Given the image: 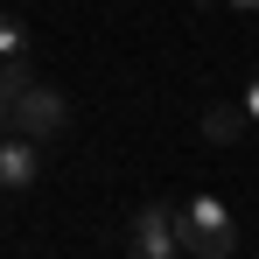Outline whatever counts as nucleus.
<instances>
[{
	"instance_id": "7",
	"label": "nucleus",
	"mask_w": 259,
	"mask_h": 259,
	"mask_svg": "<svg viewBox=\"0 0 259 259\" xmlns=\"http://www.w3.org/2000/svg\"><path fill=\"white\" fill-rule=\"evenodd\" d=\"M0 56H28V28L14 14H0Z\"/></svg>"
},
{
	"instance_id": "1",
	"label": "nucleus",
	"mask_w": 259,
	"mask_h": 259,
	"mask_svg": "<svg viewBox=\"0 0 259 259\" xmlns=\"http://www.w3.org/2000/svg\"><path fill=\"white\" fill-rule=\"evenodd\" d=\"M175 252H196V259H231L238 252V224L217 196H189L175 203Z\"/></svg>"
},
{
	"instance_id": "9",
	"label": "nucleus",
	"mask_w": 259,
	"mask_h": 259,
	"mask_svg": "<svg viewBox=\"0 0 259 259\" xmlns=\"http://www.w3.org/2000/svg\"><path fill=\"white\" fill-rule=\"evenodd\" d=\"M0 126H7V98H0Z\"/></svg>"
},
{
	"instance_id": "6",
	"label": "nucleus",
	"mask_w": 259,
	"mask_h": 259,
	"mask_svg": "<svg viewBox=\"0 0 259 259\" xmlns=\"http://www.w3.org/2000/svg\"><path fill=\"white\" fill-rule=\"evenodd\" d=\"M28 77H35V70H28V56H0V98H14Z\"/></svg>"
},
{
	"instance_id": "5",
	"label": "nucleus",
	"mask_w": 259,
	"mask_h": 259,
	"mask_svg": "<svg viewBox=\"0 0 259 259\" xmlns=\"http://www.w3.org/2000/svg\"><path fill=\"white\" fill-rule=\"evenodd\" d=\"M238 126H245V105H210L203 112V140H238Z\"/></svg>"
},
{
	"instance_id": "10",
	"label": "nucleus",
	"mask_w": 259,
	"mask_h": 259,
	"mask_svg": "<svg viewBox=\"0 0 259 259\" xmlns=\"http://www.w3.org/2000/svg\"><path fill=\"white\" fill-rule=\"evenodd\" d=\"M231 7H259V0H231Z\"/></svg>"
},
{
	"instance_id": "4",
	"label": "nucleus",
	"mask_w": 259,
	"mask_h": 259,
	"mask_svg": "<svg viewBox=\"0 0 259 259\" xmlns=\"http://www.w3.org/2000/svg\"><path fill=\"white\" fill-rule=\"evenodd\" d=\"M35 175H42V140H28V133L0 140V189H28Z\"/></svg>"
},
{
	"instance_id": "3",
	"label": "nucleus",
	"mask_w": 259,
	"mask_h": 259,
	"mask_svg": "<svg viewBox=\"0 0 259 259\" xmlns=\"http://www.w3.org/2000/svg\"><path fill=\"white\" fill-rule=\"evenodd\" d=\"M126 245H133L140 259H175V203H140Z\"/></svg>"
},
{
	"instance_id": "8",
	"label": "nucleus",
	"mask_w": 259,
	"mask_h": 259,
	"mask_svg": "<svg viewBox=\"0 0 259 259\" xmlns=\"http://www.w3.org/2000/svg\"><path fill=\"white\" fill-rule=\"evenodd\" d=\"M238 105H245V119H259V77L245 84V98H238Z\"/></svg>"
},
{
	"instance_id": "2",
	"label": "nucleus",
	"mask_w": 259,
	"mask_h": 259,
	"mask_svg": "<svg viewBox=\"0 0 259 259\" xmlns=\"http://www.w3.org/2000/svg\"><path fill=\"white\" fill-rule=\"evenodd\" d=\"M7 119H14V133H28V140H49V133L70 126V98L56 84H42V77H28V84L7 98Z\"/></svg>"
}]
</instances>
